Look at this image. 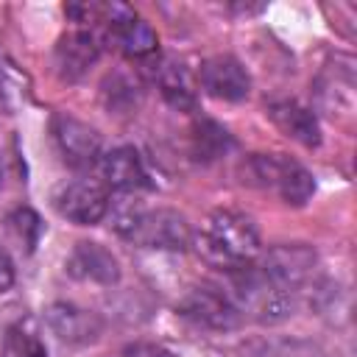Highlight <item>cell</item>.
Returning a JSON list of instances; mask_svg holds the SVG:
<instances>
[{"mask_svg": "<svg viewBox=\"0 0 357 357\" xmlns=\"http://www.w3.org/2000/svg\"><path fill=\"white\" fill-rule=\"evenodd\" d=\"M198 254L226 271L251 265V259L259 254V229L237 209H218L209 215L198 237Z\"/></svg>", "mask_w": 357, "mask_h": 357, "instance_id": "1", "label": "cell"}, {"mask_svg": "<svg viewBox=\"0 0 357 357\" xmlns=\"http://www.w3.org/2000/svg\"><path fill=\"white\" fill-rule=\"evenodd\" d=\"M114 231L134 245L142 248H162V251H181L190 245V223L181 212L156 206L145 209L139 201L126 204L114 212Z\"/></svg>", "mask_w": 357, "mask_h": 357, "instance_id": "2", "label": "cell"}, {"mask_svg": "<svg viewBox=\"0 0 357 357\" xmlns=\"http://www.w3.org/2000/svg\"><path fill=\"white\" fill-rule=\"evenodd\" d=\"M231 273V301L243 312H248L259 324H279L287 315H293L296 307V293L279 287L271 282L257 265H243Z\"/></svg>", "mask_w": 357, "mask_h": 357, "instance_id": "3", "label": "cell"}, {"mask_svg": "<svg viewBox=\"0 0 357 357\" xmlns=\"http://www.w3.org/2000/svg\"><path fill=\"white\" fill-rule=\"evenodd\" d=\"M245 176L251 184L279 195L290 206H304L315 192L312 173L284 153H251L245 162Z\"/></svg>", "mask_w": 357, "mask_h": 357, "instance_id": "4", "label": "cell"}, {"mask_svg": "<svg viewBox=\"0 0 357 357\" xmlns=\"http://www.w3.org/2000/svg\"><path fill=\"white\" fill-rule=\"evenodd\" d=\"M178 315L201 329H209V332H229L240 324V310L234 307L229 293H223L220 287H212V284L192 287L178 301Z\"/></svg>", "mask_w": 357, "mask_h": 357, "instance_id": "5", "label": "cell"}, {"mask_svg": "<svg viewBox=\"0 0 357 357\" xmlns=\"http://www.w3.org/2000/svg\"><path fill=\"white\" fill-rule=\"evenodd\" d=\"M53 206L61 218L78 226H92L109 212V190L92 178H73L53 192Z\"/></svg>", "mask_w": 357, "mask_h": 357, "instance_id": "6", "label": "cell"}, {"mask_svg": "<svg viewBox=\"0 0 357 357\" xmlns=\"http://www.w3.org/2000/svg\"><path fill=\"white\" fill-rule=\"evenodd\" d=\"M315 265H318V254L310 245H304V243H284V245L268 248L257 268L271 282H276L279 287L296 293L304 282L312 279Z\"/></svg>", "mask_w": 357, "mask_h": 357, "instance_id": "7", "label": "cell"}, {"mask_svg": "<svg viewBox=\"0 0 357 357\" xmlns=\"http://www.w3.org/2000/svg\"><path fill=\"white\" fill-rule=\"evenodd\" d=\"M50 134H53V142L61 153V159L70 165V167H92L95 162H100V134L70 117V114H53L50 120Z\"/></svg>", "mask_w": 357, "mask_h": 357, "instance_id": "8", "label": "cell"}, {"mask_svg": "<svg viewBox=\"0 0 357 357\" xmlns=\"http://www.w3.org/2000/svg\"><path fill=\"white\" fill-rule=\"evenodd\" d=\"M45 321L50 332L67 346H89L103 335V318L95 310H86L70 301L50 304L45 310Z\"/></svg>", "mask_w": 357, "mask_h": 357, "instance_id": "9", "label": "cell"}, {"mask_svg": "<svg viewBox=\"0 0 357 357\" xmlns=\"http://www.w3.org/2000/svg\"><path fill=\"white\" fill-rule=\"evenodd\" d=\"M198 81L206 95L218 100H245L251 92V78L234 56H212L201 64Z\"/></svg>", "mask_w": 357, "mask_h": 357, "instance_id": "10", "label": "cell"}, {"mask_svg": "<svg viewBox=\"0 0 357 357\" xmlns=\"http://www.w3.org/2000/svg\"><path fill=\"white\" fill-rule=\"evenodd\" d=\"M103 14H106L103 22H109L112 39L117 42V47L126 56L142 59V56H151L156 50L153 28L148 22H142L139 17H134L131 8H126V6H103Z\"/></svg>", "mask_w": 357, "mask_h": 357, "instance_id": "11", "label": "cell"}, {"mask_svg": "<svg viewBox=\"0 0 357 357\" xmlns=\"http://www.w3.org/2000/svg\"><path fill=\"white\" fill-rule=\"evenodd\" d=\"M67 273L73 279H81V282H92V284H103V287H112L120 282V262L117 257L103 248L100 243H78L70 257H67Z\"/></svg>", "mask_w": 357, "mask_h": 357, "instance_id": "12", "label": "cell"}, {"mask_svg": "<svg viewBox=\"0 0 357 357\" xmlns=\"http://www.w3.org/2000/svg\"><path fill=\"white\" fill-rule=\"evenodd\" d=\"M98 39L89 31H70L56 42L53 50V67L61 81H78L86 75V70L98 61Z\"/></svg>", "mask_w": 357, "mask_h": 357, "instance_id": "13", "label": "cell"}, {"mask_svg": "<svg viewBox=\"0 0 357 357\" xmlns=\"http://www.w3.org/2000/svg\"><path fill=\"white\" fill-rule=\"evenodd\" d=\"M98 165H100L103 187H112L117 192H137V190H148L151 187L148 170H145L139 153L131 145L112 148L109 153L100 156Z\"/></svg>", "mask_w": 357, "mask_h": 357, "instance_id": "14", "label": "cell"}, {"mask_svg": "<svg viewBox=\"0 0 357 357\" xmlns=\"http://www.w3.org/2000/svg\"><path fill=\"white\" fill-rule=\"evenodd\" d=\"M268 117L273 120V126L282 134H287L290 139H296V142H301L307 148H315L321 142V126H318L315 114L307 106L296 103V100H276V103H271L268 106Z\"/></svg>", "mask_w": 357, "mask_h": 357, "instance_id": "15", "label": "cell"}, {"mask_svg": "<svg viewBox=\"0 0 357 357\" xmlns=\"http://www.w3.org/2000/svg\"><path fill=\"white\" fill-rule=\"evenodd\" d=\"M156 81H159L162 95H165L173 106H178V109H190V106H192V84H190V78H187L184 64L162 61Z\"/></svg>", "mask_w": 357, "mask_h": 357, "instance_id": "16", "label": "cell"}, {"mask_svg": "<svg viewBox=\"0 0 357 357\" xmlns=\"http://www.w3.org/2000/svg\"><path fill=\"white\" fill-rule=\"evenodd\" d=\"M229 148H231V137H229V131L223 126H218L212 120H201L195 126V131H192V153L198 159H204V162L218 159Z\"/></svg>", "mask_w": 357, "mask_h": 357, "instance_id": "17", "label": "cell"}, {"mask_svg": "<svg viewBox=\"0 0 357 357\" xmlns=\"http://www.w3.org/2000/svg\"><path fill=\"white\" fill-rule=\"evenodd\" d=\"M0 357H47V349H45L42 337H39L31 326L14 324V326H8L6 335H3Z\"/></svg>", "mask_w": 357, "mask_h": 357, "instance_id": "18", "label": "cell"}, {"mask_svg": "<svg viewBox=\"0 0 357 357\" xmlns=\"http://www.w3.org/2000/svg\"><path fill=\"white\" fill-rule=\"evenodd\" d=\"M103 103L112 112H131L139 103V84L126 73L109 75L103 81Z\"/></svg>", "mask_w": 357, "mask_h": 357, "instance_id": "19", "label": "cell"}, {"mask_svg": "<svg viewBox=\"0 0 357 357\" xmlns=\"http://www.w3.org/2000/svg\"><path fill=\"white\" fill-rule=\"evenodd\" d=\"M8 231L17 237V243L20 245H25V251L31 254L33 248H36V243H39V234H42V220H39V215L33 212V209H28V206H20V209H14L11 215H8Z\"/></svg>", "mask_w": 357, "mask_h": 357, "instance_id": "20", "label": "cell"}, {"mask_svg": "<svg viewBox=\"0 0 357 357\" xmlns=\"http://www.w3.org/2000/svg\"><path fill=\"white\" fill-rule=\"evenodd\" d=\"M123 357H170V351L159 343H148V340H137V343H128L123 349Z\"/></svg>", "mask_w": 357, "mask_h": 357, "instance_id": "21", "label": "cell"}, {"mask_svg": "<svg viewBox=\"0 0 357 357\" xmlns=\"http://www.w3.org/2000/svg\"><path fill=\"white\" fill-rule=\"evenodd\" d=\"M14 279H17V273H14V262H11L8 251H6L3 245H0V293L11 290Z\"/></svg>", "mask_w": 357, "mask_h": 357, "instance_id": "22", "label": "cell"}, {"mask_svg": "<svg viewBox=\"0 0 357 357\" xmlns=\"http://www.w3.org/2000/svg\"><path fill=\"white\" fill-rule=\"evenodd\" d=\"M0 181H3V167H0Z\"/></svg>", "mask_w": 357, "mask_h": 357, "instance_id": "23", "label": "cell"}]
</instances>
